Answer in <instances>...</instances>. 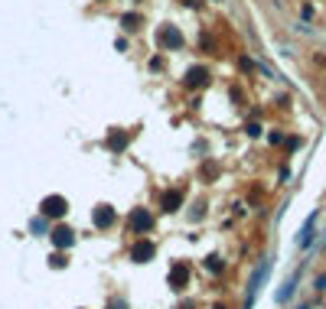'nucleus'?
I'll use <instances>...</instances> for the list:
<instances>
[{"mask_svg": "<svg viewBox=\"0 0 326 309\" xmlns=\"http://www.w3.org/2000/svg\"><path fill=\"white\" fill-rule=\"evenodd\" d=\"M108 147L111 150H124L127 147V133H111V137H108Z\"/></svg>", "mask_w": 326, "mask_h": 309, "instance_id": "obj_9", "label": "nucleus"}, {"mask_svg": "<svg viewBox=\"0 0 326 309\" xmlns=\"http://www.w3.org/2000/svg\"><path fill=\"white\" fill-rule=\"evenodd\" d=\"M186 277H189V273H186V267H183V264H176V267H173V273H170V283L179 290V286L186 283Z\"/></svg>", "mask_w": 326, "mask_h": 309, "instance_id": "obj_7", "label": "nucleus"}, {"mask_svg": "<svg viewBox=\"0 0 326 309\" xmlns=\"http://www.w3.org/2000/svg\"><path fill=\"white\" fill-rule=\"evenodd\" d=\"M72 241H75V238H72V231H69V228H55V231H53V244H59V247H69Z\"/></svg>", "mask_w": 326, "mask_h": 309, "instance_id": "obj_5", "label": "nucleus"}, {"mask_svg": "<svg viewBox=\"0 0 326 309\" xmlns=\"http://www.w3.org/2000/svg\"><path fill=\"white\" fill-rule=\"evenodd\" d=\"M150 224H154V218H150L147 212H140V209L131 212V228H137V231H150Z\"/></svg>", "mask_w": 326, "mask_h": 309, "instance_id": "obj_3", "label": "nucleus"}, {"mask_svg": "<svg viewBox=\"0 0 326 309\" xmlns=\"http://www.w3.org/2000/svg\"><path fill=\"white\" fill-rule=\"evenodd\" d=\"M131 257L134 261H150V257H154V244H150V241H140V244H134V251H131Z\"/></svg>", "mask_w": 326, "mask_h": 309, "instance_id": "obj_4", "label": "nucleus"}, {"mask_svg": "<svg viewBox=\"0 0 326 309\" xmlns=\"http://www.w3.org/2000/svg\"><path fill=\"white\" fill-rule=\"evenodd\" d=\"M121 23H124V30H137V23H140V20H137V16H131V13H127L124 20H121Z\"/></svg>", "mask_w": 326, "mask_h": 309, "instance_id": "obj_12", "label": "nucleus"}, {"mask_svg": "<svg viewBox=\"0 0 326 309\" xmlns=\"http://www.w3.org/2000/svg\"><path fill=\"white\" fill-rule=\"evenodd\" d=\"M111 221H114V212L101 205V209L95 212V224H98V228H105V224H111Z\"/></svg>", "mask_w": 326, "mask_h": 309, "instance_id": "obj_8", "label": "nucleus"}, {"mask_svg": "<svg viewBox=\"0 0 326 309\" xmlns=\"http://www.w3.org/2000/svg\"><path fill=\"white\" fill-rule=\"evenodd\" d=\"M157 39H160L166 49H176V46H183V36H179L173 26H160V33H157Z\"/></svg>", "mask_w": 326, "mask_h": 309, "instance_id": "obj_2", "label": "nucleus"}, {"mask_svg": "<svg viewBox=\"0 0 326 309\" xmlns=\"http://www.w3.org/2000/svg\"><path fill=\"white\" fill-rule=\"evenodd\" d=\"M186 82H189V85H206V69H193L186 75Z\"/></svg>", "mask_w": 326, "mask_h": 309, "instance_id": "obj_10", "label": "nucleus"}, {"mask_svg": "<svg viewBox=\"0 0 326 309\" xmlns=\"http://www.w3.org/2000/svg\"><path fill=\"white\" fill-rule=\"evenodd\" d=\"M65 212H69V202H65L62 195H49V199H43V215H46V218H62Z\"/></svg>", "mask_w": 326, "mask_h": 309, "instance_id": "obj_1", "label": "nucleus"}, {"mask_svg": "<svg viewBox=\"0 0 326 309\" xmlns=\"http://www.w3.org/2000/svg\"><path fill=\"white\" fill-rule=\"evenodd\" d=\"M163 205H166V212H176V205H179V192H166Z\"/></svg>", "mask_w": 326, "mask_h": 309, "instance_id": "obj_11", "label": "nucleus"}, {"mask_svg": "<svg viewBox=\"0 0 326 309\" xmlns=\"http://www.w3.org/2000/svg\"><path fill=\"white\" fill-rule=\"evenodd\" d=\"M313 224H317V215H310V218H307V224H303L300 238H297V241H300V247H307V244H310V238H313Z\"/></svg>", "mask_w": 326, "mask_h": 309, "instance_id": "obj_6", "label": "nucleus"}]
</instances>
